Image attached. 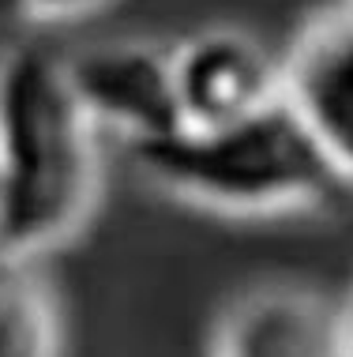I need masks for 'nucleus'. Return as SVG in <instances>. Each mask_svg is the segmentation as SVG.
<instances>
[{
  "instance_id": "nucleus-9",
  "label": "nucleus",
  "mask_w": 353,
  "mask_h": 357,
  "mask_svg": "<svg viewBox=\"0 0 353 357\" xmlns=\"http://www.w3.org/2000/svg\"><path fill=\"white\" fill-rule=\"evenodd\" d=\"M342 327H346V346H350V357H353V294L346 297V305H342Z\"/></svg>"
},
{
  "instance_id": "nucleus-7",
  "label": "nucleus",
  "mask_w": 353,
  "mask_h": 357,
  "mask_svg": "<svg viewBox=\"0 0 353 357\" xmlns=\"http://www.w3.org/2000/svg\"><path fill=\"white\" fill-rule=\"evenodd\" d=\"M0 357H61V312L34 256L0 248Z\"/></svg>"
},
{
  "instance_id": "nucleus-4",
  "label": "nucleus",
  "mask_w": 353,
  "mask_h": 357,
  "mask_svg": "<svg viewBox=\"0 0 353 357\" xmlns=\"http://www.w3.org/2000/svg\"><path fill=\"white\" fill-rule=\"evenodd\" d=\"M282 102L353 185V0L312 15L282 56Z\"/></svg>"
},
{
  "instance_id": "nucleus-3",
  "label": "nucleus",
  "mask_w": 353,
  "mask_h": 357,
  "mask_svg": "<svg viewBox=\"0 0 353 357\" xmlns=\"http://www.w3.org/2000/svg\"><path fill=\"white\" fill-rule=\"evenodd\" d=\"M64 72L98 132L147 143L180 128L173 53L155 42L120 38L64 53Z\"/></svg>"
},
{
  "instance_id": "nucleus-1",
  "label": "nucleus",
  "mask_w": 353,
  "mask_h": 357,
  "mask_svg": "<svg viewBox=\"0 0 353 357\" xmlns=\"http://www.w3.org/2000/svg\"><path fill=\"white\" fill-rule=\"evenodd\" d=\"M102 192L98 128L64 53L15 42L0 53V248L45 256L87 226Z\"/></svg>"
},
{
  "instance_id": "nucleus-6",
  "label": "nucleus",
  "mask_w": 353,
  "mask_h": 357,
  "mask_svg": "<svg viewBox=\"0 0 353 357\" xmlns=\"http://www.w3.org/2000/svg\"><path fill=\"white\" fill-rule=\"evenodd\" d=\"M207 357H350L342 305L308 286H260L222 312Z\"/></svg>"
},
{
  "instance_id": "nucleus-8",
  "label": "nucleus",
  "mask_w": 353,
  "mask_h": 357,
  "mask_svg": "<svg viewBox=\"0 0 353 357\" xmlns=\"http://www.w3.org/2000/svg\"><path fill=\"white\" fill-rule=\"evenodd\" d=\"M15 15L38 26H61V23H79L87 15H98L109 0H8Z\"/></svg>"
},
{
  "instance_id": "nucleus-2",
  "label": "nucleus",
  "mask_w": 353,
  "mask_h": 357,
  "mask_svg": "<svg viewBox=\"0 0 353 357\" xmlns=\"http://www.w3.org/2000/svg\"><path fill=\"white\" fill-rule=\"evenodd\" d=\"M136 166L169 196L222 215L316 207L342 181L282 98L226 124H180L132 143Z\"/></svg>"
},
{
  "instance_id": "nucleus-5",
  "label": "nucleus",
  "mask_w": 353,
  "mask_h": 357,
  "mask_svg": "<svg viewBox=\"0 0 353 357\" xmlns=\"http://www.w3.org/2000/svg\"><path fill=\"white\" fill-rule=\"evenodd\" d=\"M169 53L180 124H226L282 98V61L248 31L207 26Z\"/></svg>"
}]
</instances>
